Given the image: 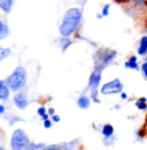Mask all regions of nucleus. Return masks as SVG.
<instances>
[{
	"label": "nucleus",
	"instance_id": "30",
	"mask_svg": "<svg viewBox=\"0 0 147 150\" xmlns=\"http://www.w3.org/2000/svg\"><path fill=\"white\" fill-rule=\"evenodd\" d=\"M0 150H5L4 148H3V146H0Z\"/></svg>",
	"mask_w": 147,
	"mask_h": 150
},
{
	"label": "nucleus",
	"instance_id": "26",
	"mask_svg": "<svg viewBox=\"0 0 147 150\" xmlns=\"http://www.w3.org/2000/svg\"><path fill=\"white\" fill-rule=\"evenodd\" d=\"M120 97H121V99H124V100H125V99H128V94H126V93H124V91L120 94Z\"/></svg>",
	"mask_w": 147,
	"mask_h": 150
},
{
	"label": "nucleus",
	"instance_id": "13",
	"mask_svg": "<svg viewBox=\"0 0 147 150\" xmlns=\"http://www.w3.org/2000/svg\"><path fill=\"white\" fill-rule=\"evenodd\" d=\"M14 0H0V9L5 13H9L13 8Z\"/></svg>",
	"mask_w": 147,
	"mask_h": 150
},
{
	"label": "nucleus",
	"instance_id": "2",
	"mask_svg": "<svg viewBox=\"0 0 147 150\" xmlns=\"http://www.w3.org/2000/svg\"><path fill=\"white\" fill-rule=\"evenodd\" d=\"M26 79H27V73L26 69L21 65H18L9 76L5 79V82L9 86L11 91H20L26 86Z\"/></svg>",
	"mask_w": 147,
	"mask_h": 150
},
{
	"label": "nucleus",
	"instance_id": "28",
	"mask_svg": "<svg viewBox=\"0 0 147 150\" xmlns=\"http://www.w3.org/2000/svg\"><path fill=\"white\" fill-rule=\"evenodd\" d=\"M48 117H50V115L46 114V115H43V116H42V120H43V122H46V120H48Z\"/></svg>",
	"mask_w": 147,
	"mask_h": 150
},
{
	"label": "nucleus",
	"instance_id": "5",
	"mask_svg": "<svg viewBox=\"0 0 147 150\" xmlns=\"http://www.w3.org/2000/svg\"><path fill=\"white\" fill-rule=\"evenodd\" d=\"M116 56H117V52L116 51H112V50H104V51H102V52L98 51L94 56L95 67L104 69L107 65H109L112 62H113Z\"/></svg>",
	"mask_w": 147,
	"mask_h": 150
},
{
	"label": "nucleus",
	"instance_id": "4",
	"mask_svg": "<svg viewBox=\"0 0 147 150\" xmlns=\"http://www.w3.org/2000/svg\"><path fill=\"white\" fill-rule=\"evenodd\" d=\"M30 144V138L24 129H16L11 137V148L12 150H24Z\"/></svg>",
	"mask_w": 147,
	"mask_h": 150
},
{
	"label": "nucleus",
	"instance_id": "10",
	"mask_svg": "<svg viewBox=\"0 0 147 150\" xmlns=\"http://www.w3.org/2000/svg\"><path fill=\"white\" fill-rule=\"evenodd\" d=\"M90 105H91V99L86 96V94H82V96L77 99V106H78L81 110H87L90 107Z\"/></svg>",
	"mask_w": 147,
	"mask_h": 150
},
{
	"label": "nucleus",
	"instance_id": "23",
	"mask_svg": "<svg viewBox=\"0 0 147 150\" xmlns=\"http://www.w3.org/2000/svg\"><path fill=\"white\" fill-rule=\"evenodd\" d=\"M20 120H21V119H20L18 116H13L12 119H9V124H11V125H13L14 123H16V122H20Z\"/></svg>",
	"mask_w": 147,
	"mask_h": 150
},
{
	"label": "nucleus",
	"instance_id": "20",
	"mask_svg": "<svg viewBox=\"0 0 147 150\" xmlns=\"http://www.w3.org/2000/svg\"><path fill=\"white\" fill-rule=\"evenodd\" d=\"M102 14H103V16H108V14H109V4H106L104 5V7H103V11H102Z\"/></svg>",
	"mask_w": 147,
	"mask_h": 150
},
{
	"label": "nucleus",
	"instance_id": "19",
	"mask_svg": "<svg viewBox=\"0 0 147 150\" xmlns=\"http://www.w3.org/2000/svg\"><path fill=\"white\" fill-rule=\"evenodd\" d=\"M141 71H142L143 77L147 80V60H145V62L142 63V65H141Z\"/></svg>",
	"mask_w": 147,
	"mask_h": 150
},
{
	"label": "nucleus",
	"instance_id": "9",
	"mask_svg": "<svg viewBox=\"0 0 147 150\" xmlns=\"http://www.w3.org/2000/svg\"><path fill=\"white\" fill-rule=\"evenodd\" d=\"M11 89L7 85L5 80H0V100H7L9 98Z\"/></svg>",
	"mask_w": 147,
	"mask_h": 150
},
{
	"label": "nucleus",
	"instance_id": "25",
	"mask_svg": "<svg viewBox=\"0 0 147 150\" xmlns=\"http://www.w3.org/2000/svg\"><path fill=\"white\" fill-rule=\"evenodd\" d=\"M4 112H5V107L3 105H0V116H3V115H4Z\"/></svg>",
	"mask_w": 147,
	"mask_h": 150
},
{
	"label": "nucleus",
	"instance_id": "12",
	"mask_svg": "<svg viewBox=\"0 0 147 150\" xmlns=\"http://www.w3.org/2000/svg\"><path fill=\"white\" fill-rule=\"evenodd\" d=\"M102 134L104 138H109V137H113L115 134V128L111 125V124H104L102 127Z\"/></svg>",
	"mask_w": 147,
	"mask_h": 150
},
{
	"label": "nucleus",
	"instance_id": "14",
	"mask_svg": "<svg viewBox=\"0 0 147 150\" xmlns=\"http://www.w3.org/2000/svg\"><path fill=\"white\" fill-rule=\"evenodd\" d=\"M125 68L133 69V71H138V59L137 56H130L128 62H125Z\"/></svg>",
	"mask_w": 147,
	"mask_h": 150
},
{
	"label": "nucleus",
	"instance_id": "7",
	"mask_svg": "<svg viewBox=\"0 0 147 150\" xmlns=\"http://www.w3.org/2000/svg\"><path fill=\"white\" fill-rule=\"evenodd\" d=\"M77 146V141H72L67 144H53V145H46V144H37L38 150H74Z\"/></svg>",
	"mask_w": 147,
	"mask_h": 150
},
{
	"label": "nucleus",
	"instance_id": "29",
	"mask_svg": "<svg viewBox=\"0 0 147 150\" xmlns=\"http://www.w3.org/2000/svg\"><path fill=\"white\" fill-rule=\"evenodd\" d=\"M135 3H137V4H139V5H143L145 4V0H134Z\"/></svg>",
	"mask_w": 147,
	"mask_h": 150
},
{
	"label": "nucleus",
	"instance_id": "11",
	"mask_svg": "<svg viewBox=\"0 0 147 150\" xmlns=\"http://www.w3.org/2000/svg\"><path fill=\"white\" fill-rule=\"evenodd\" d=\"M137 52H138L139 56H146V55H147V35H145V37H142V38H141Z\"/></svg>",
	"mask_w": 147,
	"mask_h": 150
},
{
	"label": "nucleus",
	"instance_id": "24",
	"mask_svg": "<svg viewBox=\"0 0 147 150\" xmlns=\"http://www.w3.org/2000/svg\"><path fill=\"white\" fill-rule=\"evenodd\" d=\"M52 122H55V123L60 122V116H59V115H52Z\"/></svg>",
	"mask_w": 147,
	"mask_h": 150
},
{
	"label": "nucleus",
	"instance_id": "8",
	"mask_svg": "<svg viewBox=\"0 0 147 150\" xmlns=\"http://www.w3.org/2000/svg\"><path fill=\"white\" fill-rule=\"evenodd\" d=\"M13 102L16 105L17 108L20 110H25L29 106V99H27V89H22V90L17 91L14 94V98H13Z\"/></svg>",
	"mask_w": 147,
	"mask_h": 150
},
{
	"label": "nucleus",
	"instance_id": "21",
	"mask_svg": "<svg viewBox=\"0 0 147 150\" xmlns=\"http://www.w3.org/2000/svg\"><path fill=\"white\" fill-rule=\"evenodd\" d=\"M46 114H48L47 110H46V107H43V106H42V107H39V108H38V115H39L40 117H42L43 115H46Z\"/></svg>",
	"mask_w": 147,
	"mask_h": 150
},
{
	"label": "nucleus",
	"instance_id": "18",
	"mask_svg": "<svg viewBox=\"0 0 147 150\" xmlns=\"http://www.w3.org/2000/svg\"><path fill=\"white\" fill-rule=\"evenodd\" d=\"M11 54H12L11 48H0V62H3V60L9 56Z\"/></svg>",
	"mask_w": 147,
	"mask_h": 150
},
{
	"label": "nucleus",
	"instance_id": "6",
	"mask_svg": "<svg viewBox=\"0 0 147 150\" xmlns=\"http://www.w3.org/2000/svg\"><path fill=\"white\" fill-rule=\"evenodd\" d=\"M124 90V85L119 79H115L112 81L106 82L100 86V94L103 96H113V94H121Z\"/></svg>",
	"mask_w": 147,
	"mask_h": 150
},
{
	"label": "nucleus",
	"instance_id": "17",
	"mask_svg": "<svg viewBox=\"0 0 147 150\" xmlns=\"http://www.w3.org/2000/svg\"><path fill=\"white\" fill-rule=\"evenodd\" d=\"M135 107L141 111H146L147 110V99L146 98H139V99L135 102Z\"/></svg>",
	"mask_w": 147,
	"mask_h": 150
},
{
	"label": "nucleus",
	"instance_id": "22",
	"mask_svg": "<svg viewBox=\"0 0 147 150\" xmlns=\"http://www.w3.org/2000/svg\"><path fill=\"white\" fill-rule=\"evenodd\" d=\"M43 125H44V128H47V129H50L51 127H52V122L51 120H46L44 123H43Z\"/></svg>",
	"mask_w": 147,
	"mask_h": 150
},
{
	"label": "nucleus",
	"instance_id": "16",
	"mask_svg": "<svg viewBox=\"0 0 147 150\" xmlns=\"http://www.w3.org/2000/svg\"><path fill=\"white\" fill-rule=\"evenodd\" d=\"M8 34H9L8 26L4 24V21H3V20H0V41H1V39H4Z\"/></svg>",
	"mask_w": 147,
	"mask_h": 150
},
{
	"label": "nucleus",
	"instance_id": "1",
	"mask_svg": "<svg viewBox=\"0 0 147 150\" xmlns=\"http://www.w3.org/2000/svg\"><path fill=\"white\" fill-rule=\"evenodd\" d=\"M81 21H82V11L79 8H70L65 12L63 17L61 25H60V34L61 37H70L78 29Z\"/></svg>",
	"mask_w": 147,
	"mask_h": 150
},
{
	"label": "nucleus",
	"instance_id": "27",
	"mask_svg": "<svg viewBox=\"0 0 147 150\" xmlns=\"http://www.w3.org/2000/svg\"><path fill=\"white\" fill-rule=\"evenodd\" d=\"M48 115H50V116L55 115V108H50V110H48Z\"/></svg>",
	"mask_w": 147,
	"mask_h": 150
},
{
	"label": "nucleus",
	"instance_id": "15",
	"mask_svg": "<svg viewBox=\"0 0 147 150\" xmlns=\"http://www.w3.org/2000/svg\"><path fill=\"white\" fill-rule=\"evenodd\" d=\"M70 45H72V41L69 39V37H61V38H60V46H61L63 52H65Z\"/></svg>",
	"mask_w": 147,
	"mask_h": 150
},
{
	"label": "nucleus",
	"instance_id": "3",
	"mask_svg": "<svg viewBox=\"0 0 147 150\" xmlns=\"http://www.w3.org/2000/svg\"><path fill=\"white\" fill-rule=\"evenodd\" d=\"M102 68H94V71L91 72L90 79H89V89H90V94H91V99L95 103H100L99 99V93H100V81H102Z\"/></svg>",
	"mask_w": 147,
	"mask_h": 150
}]
</instances>
